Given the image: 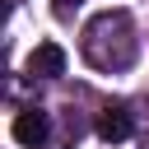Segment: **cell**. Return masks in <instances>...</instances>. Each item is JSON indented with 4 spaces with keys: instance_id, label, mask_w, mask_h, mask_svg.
<instances>
[{
    "instance_id": "5b68a950",
    "label": "cell",
    "mask_w": 149,
    "mask_h": 149,
    "mask_svg": "<svg viewBox=\"0 0 149 149\" xmlns=\"http://www.w3.org/2000/svg\"><path fill=\"white\" fill-rule=\"evenodd\" d=\"M70 5H79V0H56V14H61V19H70Z\"/></svg>"
},
{
    "instance_id": "7a4b0ae2",
    "label": "cell",
    "mask_w": 149,
    "mask_h": 149,
    "mask_svg": "<svg viewBox=\"0 0 149 149\" xmlns=\"http://www.w3.org/2000/svg\"><path fill=\"white\" fill-rule=\"evenodd\" d=\"M28 74H33V79H61V74H65V51H61L56 42L33 47V56H28Z\"/></svg>"
},
{
    "instance_id": "3957f363",
    "label": "cell",
    "mask_w": 149,
    "mask_h": 149,
    "mask_svg": "<svg viewBox=\"0 0 149 149\" xmlns=\"http://www.w3.org/2000/svg\"><path fill=\"white\" fill-rule=\"evenodd\" d=\"M47 112H37V107H28V112H19L14 116V140L19 144H28V149H37L42 140H47Z\"/></svg>"
},
{
    "instance_id": "6da1fadb",
    "label": "cell",
    "mask_w": 149,
    "mask_h": 149,
    "mask_svg": "<svg viewBox=\"0 0 149 149\" xmlns=\"http://www.w3.org/2000/svg\"><path fill=\"white\" fill-rule=\"evenodd\" d=\"M135 23L126 9H102L88 28H84V56L98 70H126L135 61Z\"/></svg>"
},
{
    "instance_id": "277c9868",
    "label": "cell",
    "mask_w": 149,
    "mask_h": 149,
    "mask_svg": "<svg viewBox=\"0 0 149 149\" xmlns=\"http://www.w3.org/2000/svg\"><path fill=\"white\" fill-rule=\"evenodd\" d=\"M130 112L126 107H102V116H98V135L107 140V144H121V140H130Z\"/></svg>"
}]
</instances>
